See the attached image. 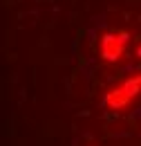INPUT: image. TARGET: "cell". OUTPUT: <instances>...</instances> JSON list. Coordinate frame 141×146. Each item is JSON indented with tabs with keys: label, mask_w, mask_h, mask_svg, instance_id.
Here are the masks:
<instances>
[{
	"label": "cell",
	"mask_w": 141,
	"mask_h": 146,
	"mask_svg": "<svg viewBox=\"0 0 141 146\" xmlns=\"http://www.w3.org/2000/svg\"><path fill=\"white\" fill-rule=\"evenodd\" d=\"M130 40V34L128 32H112V34H105L101 38V56L105 61H117L121 58L125 52V45Z\"/></svg>",
	"instance_id": "cell-1"
},
{
	"label": "cell",
	"mask_w": 141,
	"mask_h": 146,
	"mask_svg": "<svg viewBox=\"0 0 141 146\" xmlns=\"http://www.w3.org/2000/svg\"><path fill=\"white\" fill-rule=\"evenodd\" d=\"M130 101H132V99L128 97V92H125L121 86H119V88H114V90H110V92H107V97H105V104L110 106V108H114V110L128 106Z\"/></svg>",
	"instance_id": "cell-2"
},
{
	"label": "cell",
	"mask_w": 141,
	"mask_h": 146,
	"mask_svg": "<svg viewBox=\"0 0 141 146\" xmlns=\"http://www.w3.org/2000/svg\"><path fill=\"white\" fill-rule=\"evenodd\" d=\"M121 88L128 92V97L132 99V97H137L141 92V76H132V79H125L123 83H121Z\"/></svg>",
	"instance_id": "cell-3"
},
{
	"label": "cell",
	"mask_w": 141,
	"mask_h": 146,
	"mask_svg": "<svg viewBox=\"0 0 141 146\" xmlns=\"http://www.w3.org/2000/svg\"><path fill=\"white\" fill-rule=\"evenodd\" d=\"M137 54H139V56H141V47H139V52H137Z\"/></svg>",
	"instance_id": "cell-4"
}]
</instances>
